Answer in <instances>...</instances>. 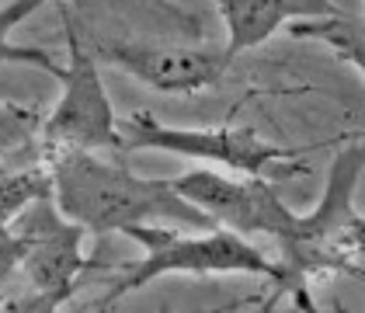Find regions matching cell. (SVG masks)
<instances>
[{
  "mask_svg": "<svg viewBox=\"0 0 365 313\" xmlns=\"http://www.w3.org/2000/svg\"><path fill=\"white\" fill-rule=\"evenodd\" d=\"M94 56L125 70L133 81L160 94H195L220 84L233 59L209 46H153L136 39H108L94 46Z\"/></svg>",
  "mask_w": 365,
  "mask_h": 313,
  "instance_id": "cell-8",
  "label": "cell"
},
{
  "mask_svg": "<svg viewBox=\"0 0 365 313\" xmlns=\"http://www.w3.org/2000/svg\"><path fill=\"white\" fill-rule=\"evenodd\" d=\"M42 118L35 105H14V101H0V160L21 153L25 146L38 140Z\"/></svg>",
  "mask_w": 365,
  "mask_h": 313,
  "instance_id": "cell-12",
  "label": "cell"
},
{
  "mask_svg": "<svg viewBox=\"0 0 365 313\" xmlns=\"http://www.w3.org/2000/svg\"><path fill=\"white\" fill-rule=\"evenodd\" d=\"M129 240L143 247L140 261H125L115 272V282L105 289V296L94 303L101 310H112L115 303L143 285L157 282L164 275H257L282 285L279 261L264 255L257 244L233 230H185L181 227H157V223H140V227L122 230Z\"/></svg>",
  "mask_w": 365,
  "mask_h": 313,
  "instance_id": "cell-3",
  "label": "cell"
},
{
  "mask_svg": "<svg viewBox=\"0 0 365 313\" xmlns=\"http://www.w3.org/2000/svg\"><path fill=\"white\" fill-rule=\"evenodd\" d=\"M56 209L84 233H122L125 227L157 223L181 230H212L216 223L181 199L170 178H140L118 157L66 153L49 164Z\"/></svg>",
  "mask_w": 365,
  "mask_h": 313,
  "instance_id": "cell-1",
  "label": "cell"
},
{
  "mask_svg": "<svg viewBox=\"0 0 365 313\" xmlns=\"http://www.w3.org/2000/svg\"><path fill=\"white\" fill-rule=\"evenodd\" d=\"M365 174V133L341 146L327 168L317 205L296 216V227L279 244L282 285L292 292L320 275H348L365 251V216L355 212V188Z\"/></svg>",
  "mask_w": 365,
  "mask_h": 313,
  "instance_id": "cell-2",
  "label": "cell"
},
{
  "mask_svg": "<svg viewBox=\"0 0 365 313\" xmlns=\"http://www.w3.org/2000/svg\"><path fill=\"white\" fill-rule=\"evenodd\" d=\"M289 296L296 299V307H299V310H303V313H324V310H320V307H317V303H313V299H309L307 285H299V289H292Z\"/></svg>",
  "mask_w": 365,
  "mask_h": 313,
  "instance_id": "cell-15",
  "label": "cell"
},
{
  "mask_svg": "<svg viewBox=\"0 0 365 313\" xmlns=\"http://www.w3.org/2000/svg\"><path fill=\"white\" fill-rule=\"evenodd\" d=\"M7 230L21 240V282L63 307L94 265L84 255V230L70 223L53 199L31 202L18 220L7 223Z\"/></svg>",
  "mask_w": 365,
  "mask_h": 313,
  "instance_id": "cell-7",
  "label": "cell"
},
{
  "mask_svg": "<svg viewBox=\"0 0 365 313\" xmlns=\"http://www.w3.org/2000/svg\"><path fill=\"white\" fill-rule=\"evenodd\" d=\"M38 199H53V171L46 160L31 168H4L0 171V230Z\"/></svg>",
  "mask_w": 365,
  "mask_h": 313,
  "instance_id": "cell-10",
  "label": "cell"
},
{
  "mask_svg": "<svg viewBox=\"0 0 365 313\" xmlns=\"http://www.w3.org/2000/svg\"><path fill=\"white\" fill-rule=\"evenodd\" d=\"M21 279V240L4 227L0 230V303Z\"/></svg>",
  "mask_w": 365,
  "mask_h": 313,
  "instance_id": "cell-14",
  "label": "cell"
},
{
  "mask_svg": "<svg viewBox=\"0 0 365 313\" xmlns=\"http://www.w3.org/2000/svg\"><path fill=\"white\" fill-rule=\"evenodd\" d=\"M0 313H63V310H59L56 299H49L46 292H38V289H31L29 282L18 279L14 289L4 296Z\"/></svg>",
  "mask_w": 365,
  "mask_h": 313,
  "instance_id": "cell-13",
  "label": "cell"
},
{
  "mask_svg": "<svg viewBox=\"0 0 365 313\" xmlns=\"http://www.w3.org/2000/svg\"><path fill=\"white\" fill-rule=\"evenodd\" d=\"M348 279H355L359 285H365V268H362V265H355V268L348 272Z\"/></svg>",
  "mask_w": 365,
  "mask_h": 313,
  "instance_id": "cell-17",
  "label": "cell"
},
{
  "mask_svg": "<svg viewBox=\"0 0 365 313\" xmlns=\"http://www.w3.org/2000/svg\"><path fill=\"white\" fill-rule=\"evenodd\" d=\"M118 140L122 153H136V150H164L174 157H192L205 164H220L230 174H247V178H292L303 174L307 168L299 164V157L317 150H289L275 143L261 140L254 129H178L164 125L160 118L150 112H133L129 118L118 122Z\"/></svg>",
  "mask_w": 365,
  "mask_h": 313,
  "instance_id": "cell-5",
  "label": "cell"
},
{
  "mask_svg": "<svg viewBox=\"0 0 365 313\" xmlns=\"http://www.w3.org/2000/svg\"><path fill=\"white\" fill-rule=\"evenodd\" d=\"M63 31H66V63L56 73L63 84L56 108L42 118L38 129V160L53 164L66 153H122L118 118L112 98L98 73V56L77 31L73 11L63 7Z\"/></svg>",
  "mask_w": 365,
  "mask_h": 313,
  "instance_id": "cell-4",
  "label": "cell"
},
{
  "mask_svg": "<svg viewBox=\"0 0 365 313\" xmlns=\"http://www.w3.org/2000/svg\"><path fill=\"white\" fill-rule=\"evenodd\" d=\"M174 192L181 199L198 205L216 227L233 230L240 237H272L282 240L296 227V216L282 195L272 188L268 178H247V174H223L212 168H195L170 178Z\"/></svg>",
  "mask_w": 365,
  "mask_h": 313,
  "instance_id": "cell-6",
  "label": "cell"
},
{
  "mask_svg": "<svg viewBox=\"0 0 365 313\" xmlns=\"http://www.w3.org/2000/svg\"><path fill=\"white\" fill-rule=\"evenodd\" d=\"M275 307H279V292H275V296H272V299H268V303H264V307H261L257 313H275ZM87 313H108V310H101V307H91Z\"/></svg>",
  "mask_w": 365,
  "mask_h": 313,
  "instance_id": "cell-16",
  "label": "cell"
},
{
  "mask_svg": "<svg viewBox=\"0 0 365 313\" xmlns=\"http://www.w3.org/2000/svg\"><path fill=\"white\" fill-rule=\"evenodd\" d=\"M226 25V56L237 59L264 46L285 25L344 14L334 0H212Z\"/></svg>",
  "mask_w": 365,
  "mask_h": 313,
  "instance_id": "cell-9",
  "label": "cell"
},
{
  "mask_svg": "<svg viewBox=\"0 0 365 313\" xmlns=\"http://www.w3.org/2000/svg\"><path fill=\"white\" fill-rule=\"evenodd\" d=\"M46 0H11L0 7V63H25V66H38L49 77H56L63 63L49 56L46 49H31V46H11V31L18 29L31 11H38Z\"/></svg>",
  "mask_w": 365,
  "mask_h": 313,
  "instance_id": "cell-11",
  "label": "cell"
},
{
  "mask_svg": "<svg viewBox=\"0 0 365 313\" xmlns=\"http://www.w3.org/2000/svg\"><path fill=\"white\" fill-rule=\"evenodd\" d=\"M81 313H87V310H81Z\"/></svg>",
  "mask_w": 365,
  "mask_h": 313,
  "instance_id": "cell-18",
  "label": "cell"
}]
</instances>
